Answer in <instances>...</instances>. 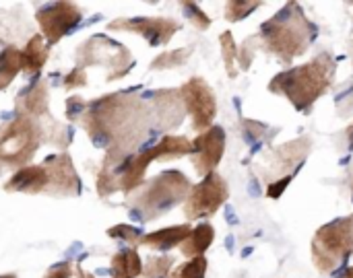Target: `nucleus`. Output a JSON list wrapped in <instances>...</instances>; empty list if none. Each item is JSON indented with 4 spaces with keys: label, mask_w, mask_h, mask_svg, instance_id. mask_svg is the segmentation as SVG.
Returning a JSON list of instances; mask_svg holds the SVG:
<instances>
[{
    "label": "nucleus",
    "mask_w": 353,
    "mask_h": 278,
    "mask_svg": "<svg viewBox=\"0 0 353 278\" xmlns=\"http://www.w3.org/2000/svg\"><path fill=\"white\" fill-rule=\"evenodd\" d=\"M190 190V182L180 171H168L161 173L143 194L141 202L145 211H151L153 215H159L163 208H170L178 204Z\"/></svg>",
    "instance_id": "6"
},
{
    "label": "nucleus",
    "mask_w": 353,
    "mask_h": 278,
    "mask_svg": "<svg viewBox=\"0 0 353 278\" xmlns=\"http://www.w3.org/2000/svg\"><path fill=\"white\" fill-rule=\"evenodd\" d=\"M314 35L316 27L308 21L298 2L285 4L281 12L261 27V39L267 52H271L283 66H290L298 56H304Z\"/></svg>",
    "instance_id": "2"
},
{
    "label": "nucleus",
    "mask_w": 353,
    "mask_h": 278,
    "mask_svg": "<svg viewBox=\"0 0 353 278\" xmlns=\"http://www.w3.org/2000/svg\"><path fill=\"white\" fill-rule=\"evenodd\" d=\"M37 128L25 116L12 122L0 136V161L25 163L37 149Z\"/></svg>",
    "instance_id": "5"
},
{
    "label": "nucleus",
    "mask_w": 353,
    "mask_h": 278,
    "mask_svg": "<svg viewBox=\"0 0 353 278\" xmlns=\"http://www.w3.org/2000/svg\"><path fill=\"white\" fill-rule=\"evenodd\" d=\"M180 97L188 114L192 116L194 130H201V132L209 130L217 111V101H215L211 87L203 78H192L180 89Z\"/></svg>",
    "instance_id": "8"
},
{
    "label": "nucleus",
    "mask_w": 353,
    "mask_h": 278,
    "mask_svg": "<svg viewBox=\"0 0 353 278\" xmlns=\"http://www.w3.org/2000/svg\"><path fill=\"white\" fill-rule=\"evenodd\" d=\"M250 43H252V37H248L242 43V47H238V60H240V64H242L244 70L252 64V56H254V47H250Z\"/></svg>",
    "instance_id": "25"
},
{
    "label": "nucleus",
    "mask_w": 353,
    "mask_h": 278,
    "mask_svg": "<svg viewBox=\"0 0 353 278\" xmlns=\"http://www.w3.org/2000/svg\"><path fill=\"white\" fill-rule=\"evenodd\" d=\"M352 192H353V186H352Z\"/></svg>",
    "instance_id": "31"
},
{
    "label": "nucleus",
    "mask_w": 353,
    "mask_h": 278,
    "mask_svg": "<svg viewBox=\"0 0 353 278\" xmlns=\"http://www.w3.org/2000/svg\"><path fill=\"white\" fill-rule=\"evenodd\" d=\"M21 66H23L21 52H17L12 47H6L0 54V89H4L12 81V76L21 70Z\"/></svg>",
    "instance_id": "15"
},
{
    "label": "nucleus",
    "mask_w": 353,
    "mask_h": 278,
    "mask_svg": "<svg viewBox=\"0 0 353 278\" xmlns=\"http://www.w3.org/2000/svg\"><path fill=\"white\" fill-rule=\"evenodd\" d=\"M353 254L352 217L321 227L312 239V262L319 272L331 275Z\"/></svg>",
    "instance_id": "3"
},
{
    "label": "nucleus",
    "mask_w": 353,
    "mask_h": 278,
    "mask_svg": "<svg viewBox=\"0 0 353 278\" xmlns=\"http://www.w3.org/2000/svg\"><path fill=\"white\" fill-rule=\"evenodd\" d=\"M139 272H141V262L134 252L126 250L114 258V277L116 278H134Z\"/></svg>",
    "instance_id": "17"
},
{
    "label": "nucleus",
    "mask_w": 353,
    "mask_h": 278,
    "mask_svg": "<svg viewBox=\"0 0 353 278\" xmlns=\"http://www.w3.org/2000/svg\"><path fill=\"white\" fill-rule=\"evenodd\" d=\"M21 97H23V101L27 103V111H31V114L46 111V103H48V99H46V87H43V85H35V87H31V89H29V93H23Z\"/></svg>",
    "instance_id": "19"
},
{
    "label": "nucleus",
    "mask_w": 353,
    "mask_h": 278,
    "mask_svg": "<svg viewBox=\"0 0 353 278\" xmlns=\"http://www.w3.org/2000/svg\"><path fill=\"white\" fill-rule=\"evenodd\" d=\"M172 266V258H159V260H151L149 266H147V277H163Z\"/></svg>",
    "instance_id": "23"
},
{
    "label": "nucleus",
    "mask_w": 353,
    "mask_h": 278,
    "mask_svg": "<svg viewBox=\"0 0 353 278\" xmlns=\"http://www.w3.org/2000/svg\"><path fill=\"white\" fill-rule=\"evenodd\" d=\"M68 272H70V266L68 264H62V266H56V268H52L46 278H66L68 277Z\"/></svg>",
    "instance_id": "26"
},
{
    "label": "nucleus",
    "mask_w": 353,
    "mask_h": 278,
    "mask_svg": "<svg viewBox=\"0 0 353 278\" xmlns=\"http://www.w3.org/2000/svg\"><path fill=\"white\" fill-rule=\"evenodd\" d=\"M352 229H353V217H352Z\"/></svg>",
    "instance_id": "29"
},
{
    "label": "nucleus",
    "mask_w": 353,
    "mask_h": 278,
    "mask_svg": "<svg viewBox=\"0 0 353 278\" xmlns=\"http://www.w3.org/2000/svg\"><path fill=\"white\" fill-rule=\"evenodd\" d=\"M259 6H261V2H244V0L228 2V19L230 21H240V19L248 17L252 10H256Z\"/></svg>",
    "instance_id": "21"
},
{
    "label": "nucleus",
    "mask_w": 353,
    "mask_h": 278,
    "mask_svg": "<svg viewBox=\"0 0 353 278\" xmlns=\"http://www.w3.org/2000/svg\"><path fill=\"white\" fill-rule=\"evenodd\" d=\"M207 272V260L203 256L199 258H192L190 262L182 264L172 278H205Z\"/></svg>",
    "instance_id": "20"
},
{
    "label": "nucleus",
    "mask_w": 353,
    "mask_h": 278,
    "mask_svg": "<svg viewBox=\"0 0 353 278\" xmlns=\"http://www.w3.org/2000/svg\"><path fill=\"white\" fill-rule=\"evenodd\" d=\"M350 145H352V149H353V126L350 128Z\"/></svg>",
    "instance_id": "28"
},
{
    "label": "nucleus",
    "mask_w": 353,
    "mask_h": 278,
    "mask_svg": "<svg viewBox=\"0 0 353 278\" xmlns=\"http://www.w3.org/2000/svg\"><path fill=\"white\" fill-rule=\"evenodd\" d=\"M335 70H337V62H335L333 54L323 52L308 64L294 66V68L279 72L269 83V91L283 95L285 99H290L294 103L296 109L308 114L312 109V105L333 85Z\"/></svg>",
    "instance_id": "1"
},
{
    "label": "nucleus",
    "mask_w": 353,
    "mask_h": 278,
    "mask_svg": "<svg viewBox=\"0 0 353 278\" xmlns=\"http://www.w3.org/2000/svg\"><path fill=\"white\" fill-rule=\"evenodd\" d=\"M219 41H221V52H223V62H225L228 74H230L232 78H236V76H238V70H236L238 45H236V41H234V35H232L230 31H225V33L219 37Z\"/></svg>",
    "instance_id": "18"
},
{
    "label": "nucleus",
    "mask_w": 353,
    "mask_h": 278,
    "mask_svg": "<svg viewBox=\"0 0 353 278\" xmlns=\"http://www.w3.org/2000/svg\"><path fill=\"white\" fill-rule=\"evenodd\" d=\"M48 184V173L43 167H25L21 169L8 184L6 190H17V192H39Z\"/></svg>",
    "instance_id": "12"
},
{
    "label": "nucleus",
    "mask_w": 353,
    "mask_h": 278,
    "mask_svg": "<svg viewBox=\"0 0 353 278\" xmlns=\"http://www.w3.org/2000/svg\"><path fill=\"white\" fill-rule=\"evenodd\" d=\"M37 21L50 41H56L79 21V10L72 4H52L48 10L37 14Z\"/></svg>",
    "instance_id": "10"
},
{
    "label": "nucleus",
    "mask_w": 353,
    "mask_h": 278,
    "mask_svg": "<svg viewBox=\"0 0 353 278\" xmlns=\"http://www.w3.org/2000/svg\"><path fill=\"white\" fill-rule=\"evenodd\" d=\"M215 239V231L211 225H199L196 229H192V233L188 235V239L182 244V252L188 258H199L203 256V252L209 250V246Z\"/></svg>",
    "instance_id": "13"
},
{
    "label": "nucleus",
    "mask_w": 353,
    "mask_h": 278,
    "mask_svg": "<svg viewBox=\"0 0 353 278\" xmlns=\"http://www.w3.org/2000/svg\"><path fill=\"white\" fill-rule=\"evenodd\" d=\"M230 190L228 184L223 182L221 175L209 173L205 180L190 192L184 213L188 219H199V217H209L219 211V206L228 200Z\"/></svg>",
    "instance_id": "7"
},
{
    "label": "nucleus",
    "mask_w": 353,
    "mask_h": 278,
    "mask_svg": "<svg viewBox=\"0 0 353 278\" xmlns=\"http://www.w3.org/2000/svg\"><path fill=\"white\" fill-rule=\"evenodd\" d=\"M339 278H353V266L352 268H347V270H345V272H343Z\"/></svg>",
    "instance_id": "27"
},
{
    "label": "nucleus",
    "mask_w": 353,
    "mask_h": 278,
    "mask_svg": "<svg viewBox=\"0 0 353 278\" xmlns=\"http://www.w3.org/2000/svg\"><path fill=\"white\" fill-rule=\"evenodd\" d=\"M188 50H176V52H165L161 58H157L155 60V68H163V66H178V64H182L186 58H188Z\"/></svg>",
    "instance_id": "22"
},
{
    "label": "nucleus",
    "mask_w": 353,
    "mask_h": 278,
    "mask_svg": "<svg viewBox=\"0 0 353 278\" xmlns=\"http://www.w3.org/2000/svg\"><path fill=\"white\" fill-rule=\"evenodd\" d=\"M21 58H23V66H25L29 72H37V70L41 68V64L46 62V47H43L39 35H35V37L29 41L27 50L21 52Z\"/></svg>",
    "instance_id": "16"
},
{
    "label": "nucleus",
    "mask_w": 353,
    "mask_h": 278,
    "mask_svg": "<svg viewBox=\"0 0 353 278\" xmlns=\"http://www.w3.org/2000/svg\"><path fill=\"white\" fill-rule=\"evenodd\" d=\"M112 27H128L137 33H143L151 43H165L178 29L174 21L168 19H137V21H118Z\"/></svg>",
    "instance_id": "11"
},
{
    "label": "nucleus",
    "mask_w": 353,
    "mask_h": 278,
    "mask_svg": "<svg viewBox=\"0 0 353 278\" xmlns=\"http://www.w3.org/2000/svg\"><path fill=\"white\" fill-rule=\"evenodd\" d=\"M192 233V229L188 225H180V227H170V229H163V231H157V233H151L145 237V244H149L151 248H161V250H168V248H174L178 244H184L188 239V235Z\"/></svg>",
    "instance_id": "14"
},
{
    "label": "nucleus",
    "mask_w": 353,
    "mask_h": 278,
    "mask_svg": "<svg viewBox=\"0 0 353 278\" xmlns=\"http://www.w3.org/2000/svg\"><path fill=\"white\" fill-rule=\"evenodd\" d=\"M312 140L310 138H296L288 145H281L279 149H273L265 157V178H269V184L281 182V180H294L298 169L304 165L308 153H310Z\"/></svg>",
    "instance_id": "4"
},
{
    "label": "nucleus",
    "mask_w": 353,
    "mask_h": 278,
    "mask_svg": "<svg viewBox=\"0 0 353 278\" xmlns=\"http://www.w3.org/2000/svg\"><path fill=\"white\" fill-rule=\"evenodd\" d=\"M225 151V132L219 126H213L205 132L199 134V138L192 142V153H194V169L201 175L213 173V169L219 165L221 157Z\"/></svg>",
    "instance_id": "9"
},
{
    "label": "nucleus",
    "mask_w": 353,
    "mask_h": 278,
    "mask_svg": "<svg viewBox=\"0 0 353 278\" xmlns=\"http://www.w3.org/2000/svg\"><path fill=\"white\" fill-rule=\"evenodd\" d=\"M184 8H186L188 12H192V14H188V17L194 21V25H196L199 29H207V27L211 25L209 17H207V14H205V12H203V10L196 6V4H192V2H186V4H184Z\"/></svg>",
    "instance_id": "24"
},
{
    "label": "nucleus",
    "mask_w": 353,
    "mask_h": 278,
    "mask_svg": "<svg viewBox=\"0 0 353 278\" xmlns=\"http://www.w3.org/2000/svg\"><path fill=\"white\" fill-rule=\"evenodd\" d=\"M2 278H12V277H2Z\"/></svg>",
    "instance_id": "30"
}]
</instances>
